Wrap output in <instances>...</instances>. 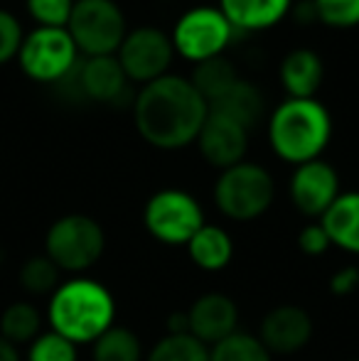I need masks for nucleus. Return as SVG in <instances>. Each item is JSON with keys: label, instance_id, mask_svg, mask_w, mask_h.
Here are the masks:
<instances>
[{"label": "nucleus", "instance_id": "1", "mask_svg": "<svg viewBox=\"0 0 359 361\" xmlns=\"http://www.w3.org/2000/svg\"><path fill=\"white\" fill-rule=\"evenodd\" d=\"M209 116L207 101L190 79L165 74L140 86L133 99V123L138 135L158 150H180L197 140Z\"/></svg>", "mask_w": 359, "mask_h": 361}, {"label": "nucleus", "instance_id": "2", "mask_svg": "<svg viewBox=\"0 0 359 361\" xmlns=\"http://www.w3.org/2000/svg\"><path fill=\"white\" fill-rule=\"evenodd\" d=\"M49 329L72 344H94L116 324V300L104 283L74 276L62 281L47 302Z\"/></svg>", "mask_w": 359, "mask_h": 361}, {"label": "nucleus", "instance_id": "3", "mask_svg": "<svg viewBox=\"0 0 359 361\" xmlns=\"http://www.w3.org/2000/svg\"><path fill=\"white\" fill-rule=\"evenodd\" d=\"M330 140L332 116L317 99H286L269 116L271 150L293 167L320 160Z\"/></svg>", "mask_w": 359, "mask_h": 361}, {"label": "nucleus", "instance_id": "4", "mask_svg": "<svg viewBox=\"0 0 359 361\" xmlns=\"http://www.w3.org/2000/svg\"><path fill=\"white\" fill-rule=\"evenodd\" d=\"M212 197L219 214L229 221H256L271 209L276 200V182L264 165L244 160L219 172Z\"/></svg>", "mask_w": 359, "mask_h": 361}, {"label": "nucleus", "instance_id": "5", "mask_svg": "<svg viewBox=\"0 0 359 361\" xmlns=\"http://www.w3.org/2000/svg\"><path fill=\"white\" fill-rule=\"evenodd\" d=\"M106 251V231L94 216L67 214L52 221L44 236V256L62 273H79L94 268Z\"/></svg>", "mask_w": 359, "mask_h": 361}, {"label": "nucleus", "instance_id": "6", "mask_svg": "<svg viewBox=\"0 0 359 361\" xmlns=\"http://www.w3.org/2000/svg\"><path fill=\"white\" fill-rule=\"evenodd\" d=\"M64 30L79 54L109 57L118 52L121 42L128 35V23L116 0H74Z\"/></svg>", "mask_w": 359, "mask_h": 361}, {"label": "nucleus", "instance_id": "7", "mask_svg": "<svg viewBox=\"0 0 359 361\" xmlns=\"http://www.w3.org/2000/svg\"><path fill=\"white\" fill-rule=\"evenodd\" d=\"M205 224V209L190 192L168 187L145 202L143 226L163 246H187Z\"/></svg>", "mask_w": 359, "mask_h": 361}, {"label": "nucleus", "instance_id": "8", "mask_svg": "<svg viewBox=\"0 0 359 361\" xmlns=\"http://www.w3.org/2000/svg\"><path fill=\"white\" fill-rule=\"evenodd\" d=\"M234 32L236 30L219 8L200 5L180 15L170 39H173L175 54H180L185 62L202 64L207 59L221 57L234 39Z\"/></svg>", "mask_w": 359, "mask_h": 361}, {"label": "nucleus", "instance_id": "9", "mask_svg": "<svg viewBox=\"0 0 359 361\" xmlns=\"http://www.w3.org/2000/svg\"><path fill=\"white\" fill-rule=\"evenodd\" d=\"M20 67L39 84H59L79 64V52L64 27H37L23 37Z\"/></svg>", "mask_w": 359, "mask_h": 361}, {"label": "nucleus", "instance_id": "10", "mask_svg": "<svg viewBox=\"0 0 359 361\" xmlns=\"http://www.w3.org/2000/svg\"><path fill=\"white\" fill-rule=\"evenodd\" d=\"M116 59H118L126 79L145 86L168 74L175 59L173 39L165 30L153 27V25L128 30L116 52Z\"/></svg>", "mask_w": 359, "mask_h": 361}, {"label": "nucleus", "instance_id": "11", "mask_svg": "<svg viewBox=\"0 0 359 361\" xmlns=\"http://www.w3.org/2000/svg\"><path fill=\"white\" fill-rule=\"evenodd\" d=\"M340 177L337 170L320 160L298 165L288 182V197H291L293 207L308 219H317L320 221L322 214L332 207V202L340 197Z\"/></svg>", "mask_w": 359, "mask_h": 361}, {"label": "nucleus", "instance_id": "12", "mask_svg": "<svg viewBox=\"0 0 359 361\" xmlns=\"http://www.w3.org/2000/svg\"><path fill=\"white\" fill-rule=\"evenodd\" d=\"M312 334H315V324L305 307L300 305H276L261 317L259 334L256 337L264 342L273 357H293V354L303 352L310 344Z\"/></svg>", "mask_w": 359, "mask_h": 361}, {"label": "nucleus", "instance_id": "13", "mask_svg": "<svg viewBox=\"0 0 359 361\" xmlns=\"http://www.w3.org/2000/svg\"><path fill=\"white\" fill-rule=\"evenodd\" d=\"M195 143L200 147V155L221 172L246 160L249 130L224 116L209 114Z\"/></svg>", "mask_w": 359, "mask_h": 361}, {"label": "nucleus", "instance_id": "14", "mask_svg": "<svg viewBox=\"0 0 359 361\" xmlns=\"http://www.w3.org/2000/svg\"><path fill=\"white\" fill-rule=\"evenodd\" d=\"M187 322H190L192 337L212 347L239 329V307H236L234 298L212 290V293L200 295L190 305Z\"/></svg>", "mask_w": 359, "mask_h": 361}, {"label": "nucleus", "instance_id": "15", "mask_svg": "<svg viewBox=\"0 0 359 361\" xmlns=\"http://www.w3.org/2000/svg\"><path fill=\"white\" fill-rule=\"evenodd\" d=\"M77 86L84 99L96 101V104H116L123 99L128 79H126L116 54L87 57L82 64H77Z\"/></svg>", "mask_w": 359, "mask_h": 361}, {"label": "nucleus", "instance_id": "16", "mask_svg": "<svg viewBox=\"0 0 359 361\" xmlns=\"http://www.w3.org/2000/svg\"><path fill=\"white\" fill-rule=\"evenodd\" d=\"M278 76L288 99H315L325 79V64L315 49L298 47L283 57Z\"/></svg>", "mask_w": 359, "mask_h": 361}, {"label": "nucleus", "instance_id": "17", "mask_svg": "<svg viewBox=\"0 0 359 361\" xmlns=\"http://www.w3.org/2000/svg\"><path fill=\"white\" fill-rule=\"evenodd\" d=\"M217 8L224 13L234 30L259 32L278 25L293 8V0H219Z\"/></svg>", "mask_w": 359, "mask_h": 361}, {"label": "nucleus", "instance_id": "18", "mask_svg": "<svg viewBox=\"0 0 359 361\" xmlns=\"http://www.w3.org/2000/svg\"><path fill=\"white\" fill-rule=\"evenodd\" d=\"M320 224L332 248L359 256V192H340Z\"/></svg>", "mask_w": 359, "mask_h": 361}, {"label": "nucleus", "instance_id": "19", "mask_svg": "<svg viewBox=\"0 0 359 361\" xmlns=\"http://www.w3.org/2000/svg\"><path fill=\"white\" fill-rule=\"evenodd\" d=\"M187 256L200 271L219 273L234 258V241L231 233L219 224H202V228L187 241Z\"/></svg>", "mask_w": 359, "mask_h": 361}, {"label": "nucleus", "instance_id": "20", "mask_svg": "<svg viewBox=\"0 0 359 361\" xmlns=\"http://www.w3.org/2000/svg\"><path fill=\"white\" fill-rule=\"evenodd\" d=\"M266 109L264 94L259 91V86L251 84L246 79H236L219 99H214L209 104V114H219L224 118L234 121V123L244 126L246 130H251L261 121Z\"/></svg>", "mask_w": 359, "mask_h": 361}, {"label": "nucleus", "instance_id": "21", "mask_svg": "<svg viewBox=\"0 0 359 361\" xmlns=\"http://www.w3.org/2000/svg\"><path fill=\"white\" fill-rule=\"evenodd\" d=\"M42 334V312L32 302H13L0 314V337L10 344H30Z\"/></svg>", "mask_w": 359, "mask_h": 361}, {"label": "nucleus", "instance_id": "22", "mask_svg": "<svg viewBox=\"0 0 359 361\" xmlns=\"http://www.w3.org/2000/svg\"><path fill=\"white\" fill-rule=\"evenodd\" d=\"M91 359L94 361H143V342L128 327L114 324L91 344Z\"/></svg>", "mask_w": 359, "mask_h": 361}, {"label": "nucleus", "instance_id": "23", "mask_svg": "<svg viewBox=\"0 0 359 361\" xmlns=\"http://www.w3.org/2000/svg\"><path fill=\"white\" fill-rule=\"evenodd\" d=\"M236 79H239V72H236V67L224 54L214 59H207V62H202V64H195V72L190 76L192 86H195L197 94L207 101V106L214 99H219Z\"/></svg>", "mask_w": 359, "mask_h": 361}, {"label": "nucleus", "instance_id": "24", "mask_svg": "<svg viewBox=\"0 0 359 361\" xmlns=\"http://www.w3.org/2000/svg\"><path fill=\"white\" fill-rule=\"evenodd\" d=\"M143 361H209V347L187 334H163Z\"/></svg>", "mask_w": 359, "mask_h": 361}, {"label": "nucleus", "instance_id": "25", "mask_svg": "<svg viewBox=\"0 0 359 361\" xmlns=\"http://www.w3.org/2000/svg\"><path fill=\"white\" fill-rule=\"evenodd\" d=\"M209 361H273V354L256 334L236 329L226 339L212 344Z\"/></svg>", "mask_w": 359, "mask_h": 361}, {"label": "nucleus", "instance_id": "26", "mask_svg": "<svg viewBox=\"0 0 359 361\" xmlns=\"http://www.w3.org/2000/svg\"><path fill=\"white\" fill-rule=\"evenodd\" d=\"M62 283V271L47 256H32L20 268V286L30 295H52Z\"/></svg>", "mask_w": 359, "mask_h": 361}, {"label": "nucleus", "instance_id": "27", "mask_svg": "<svg viewBox=\"0 0 359 361\" xmlns=\"http://www.w3.org/2000/svg\"><path fill=\"white\" fill-rule=\"evenodd\" d=\"M315 23L332 30H350L359 25V0H312Z\"/></svg>", "mask_w": 359, "mask_h": 361}, {"label": "nucleus", "instance_id": "28", "mask_svg": "<svg viewBox=\"0 0 359 361\" xmlns=\"http://www.w3.org/2000/svg\"><path fill=\"white\" fill-rule=\"evenodd\" d=\"M28 361H79L77 344L49 329L28 344Z\"/></svg>", "mask_w": 359, "mask_h": 361}, {"label": "nucleus", "instance_id": "29", "mask_svg": "<svg viewBox=\"0 0 359 361\" xmlns=\"http://www.w3.org/2000/svg\"><path fill=\"white\" fill-rule=\"evenodd\" d=\"M28 13L39 27H67L74 0H25Z\"/></svg>", "mask_w": 359, "mask_h": 361}, {"label": "nucleus", "instance_id": "30", "mask_svg": "<svg viewBox=\"0 0 359 361\" xmlns=\"http://www.w3.org/2000/svg\"><path fill=\"white\" fill-rule=\"evenodd\" d=\"M23 27H20L18 18L8 10L0 8V64L10 62L18 57L20 44H23Z\"/></svg>", "mask_w": 359, "mask_h": 361}, {"label": "nucleus", "instance_id": "31", "mask_svg": "<svg viewBox=\"0 0 359 361\" xmlns=\"http://www.w3.org/2000/svg\"><path fill=\"white\" fill-rule=\"evenodd\" d=\"M298 248H300L305 256H322V253L330 251V238H327L325 228L320 221H310L298 231Z\"/></svg>", "mask_w": 359, "mask_h": 361}, {"label": "nucleus", "instance_id": "32", "mask_svg": "<svg viewBox=\"0 0 359 361\" xmlns=\"http://www.w3.org/2000/svg\"><path fill=\"white\" fill-rule=\"evenodd\" d=\"M359 288V268L357 266H342L332 273L330 278V293L335 298H347V295L357 293Z\"/></svg>", "mask_w": 359, "mask_h": 361}, {"label": "nucleus", "instance_id": "33", "mask_svg": "<svg viewBox=\"0 0 359 361\" xmlns=\"http://www.w3.org/2000/svg\"><path fill=\"white\" fill-rule=\"evenodd\" d=\"M190 332V322H187V310L170 312L165 319V334H187Z\"/></svg>", "mask_w": 359, "mask_h": 361}, {"label": "nucleus", "instance_id": "34", "mask_svg": "<svg viewBox=\"0 0 359 361\" xmlns=\"http://www.w3.org/2000/svg\"><path fill=\"white\" fill-rule=\"evenodd\" d=\"M0 361H23L18 347L10 344L8 339H3V337H0Z\"/></svg>", "mask_w": 359, "mask_h": 361}, {"label": "nucleus", "instance_id": "35", "mask_svg": "<svg viewBox=\"0 0 359 361\" xmlns=\"http://www.w3.org/2000/svg\"><path fill=\"white\" fill-rule=\"evenodd\" d=\"M347 361H359V357H355V359H347Z\"/></svg>", "mask_w": 359, "mask_h": 361}]
</instances>
